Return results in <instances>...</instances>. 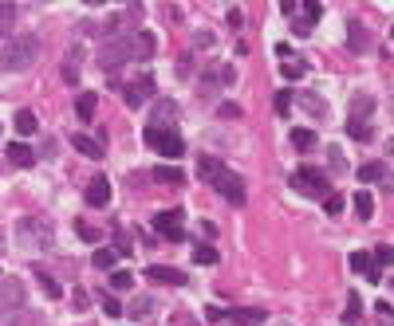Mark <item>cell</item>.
I'll use <instances>...</instances> for the list:
<instances>
[{
	"mask_svg": "<svg viewBox=\"0 0 394 326\" xmlns=\"http://www.w3.org/2000/svg\"><path fill=\"white\" fill-rule=\"evenodd\" d=\"M158 51V40L150 36V31H119V36H107V44L99 47V55H95V63L103 67V71H114V67H123V63H142L150 59Z\"/></svg>",
	"mask_w": 394,
	"mask_h": 326,
	"instance_id": "6da1fadb",
	"label": "cell"
},
{
	"mask_svg": "<svg viewBox=\"0 0 394 326\" xmlns=\"http://www.w3.org/2000/svg\"><path fill=\"white\" fill-rule=\"evenodd\" d=\"M197 173H201L229 204H245V197H249V193H245V181H241L229 165H221L217 157H197Z\"/></svg>",
	"mask_w": 394,
	"mask_h": 326,
	"instance_id": "7a4b0ae2",
	"label": "cell"
},
{
	"mask_svg": "<svg viewBox=\"0 0 394 326\" xmlns=\"http://www.w3.org/2000/svg\"><path fill=\"white\" fill-rule=\"evenodd\" d=\"M36 55H40V40L36 36H4L0 40V71H8V75L28 71L36 63Z\"/></svg>",
	"mask_w": 394,
	"mask_h": 326,
	"instance_id": "3957f363",
	"label": "cell"
},
{
	"mask_svg": "<svg viewBox=\"0 0 394 326\" xmlns=\"http://www.w3.org/2000/svg\"><path fill=\"white\" fill-rule=\"evenodd\" d=\"M16 240H20V248L24 252H51V224L40 217H24L16 224Z\"/></svg>",
	"mask_w": 394,
	"mask_h": 326,
	"instance_id": "277c9868",
	"label": "cell"
},
{
	"mask_svg": "<svg viewBox=\"0 0 394 326\" xmlns=\"http://www.w3.org/2000/svg\"><path fill=\"white\" fill-rule=\"evenodd\" d=\"M142 141H146L150 150H158V157H182V154H186V141H182L177 130H162V134L142 130Z\"/></svg>",
	"mask_w": 394,
	"mask_h": 326,
	"instance_id": "5b68a950",
	"label": "cell"
},
{
	"mask_svg": "<svg viewBox=\"0 0 394 326\" xmlns=\"http://www.w3.org/2000/svg\"><path fill=\"white\" fill-rule=\"evenodd\" d=\"M292 189H296L299 197H328V177L312 165H304V169L292 173Z\"/></svg>",
	"mask_w": 394,
	"mask_h": 326,
	"instance_id": "8992f818",
	"label": "cell"
},
{
	"mask_svg": "<svg viewBox=\"0 0 394 326\" xmlns=\"http://www.w3.org/2000/svg\"><path fill=\"white\" fill-rule=\"evenodd\" d=\"M177 103L173 98H158L154 110H150V126L146 130H154V134H162V130H177Z\"/></svg>",
	"mask_w": 394,
	"mask_h": 326,
	"instance_id": "52a82bcc",
	"label": "cell"
},
{
	"mask_svg": "<svg viewBox=\"0 0 394 326\" xmlns=\"http://www.w3.org/2000/svg\"><path fill=\"white\" fill-rule=\"evenodd\" d=\"M154 232H162L170 244H182L186 240V228H182V208H166L154 217Z\"/></svg>",
	"mask_w": 394,
	"mask_h": 326,
	"instance_id": "ba28073f",
	"label": "cell"
},
{
	"mask_svg": "<svg viewBox=\"0 0 394 326\" xmlns=\"http://www.w3.org/2000/svg\"><path fill=\"white\" fill-rule=\"evenodd\" d=\"M24 307V283L12 280V275H4L0 280V314H12Z\"/></svg>",
	"mask_w": 394,
	"mask_h": 326,
	"instance_id": "9c48e42d",
	"label": "cell"
},
{
	"mask_svg": "<svg viewBox=\"0 0 394 326\" xmlns=\"http://www.w3.org/2000/svg\"><path fill=\"white\" fill-rule=\"evenodd\" d=\"M154 91H158V83L150 75H142V79H134V83H130V87H126V107L130 110H138V107H146V103H150V98H154Z\"/></svg>",
	"mask_w": 394,
	"mask_h": 326,
	"instance_id": "30bf717a",
	"label": "cell"
},
{
	"mask_svg": "<svg viewBox=\"0 0 394 326\" xmlns=\"http://www.w3.org/2000/svg\"><path fill=\"white\" fill-rule=\"evenodd\" d=\"M146 280H150V283H166V287H186L189 275H186V271H177V267L150 264V267H146Z\"/></svg>",
	"mask_w": 394,
	"mask_h": 326,
	"instance_id": "8fae6325",
	"label": "cell"
},
{
	"mask_svg": "<svg viewBox=\"0 0 394 326\" xmlns=\"http://www.w3.org/2000/svg\"><path fill=\"white\" fill-rule=\"evenodd\" d=\"M83 197H87V204H91V208H107V204H110V181H107V177H95Z\"/></svg>",
	"mask_w": 394,
	"mask_h": 326,
	"instance_id": "7c38bea8",
	"label": "cell"
},
{
	"mask_svg": "<svg viewBox=\"0 0 394 326\" xmlns=\"http://www.w3.org/2000/svg\"><path fill=\"white\" fill-rule=\"evenodd\" d=\"M268 314L256 311V307H236V311H225V318L221 323H236V326H260Z\"/></svg>",
	"mask_w": 394,
	"mask_h": 326,
	"instance_id": "4fadbf2b",
	"label": "cell"
},
{
	"mask_svg": "<svg viewBox=\"0 0 394 326\" xmlns=\"http://www.w3.org/2000/svg\"><path fill=\"white\" fill-rule=\"evenodd\" d=\"M123 314H126V318H134V323H146V318L154 314V299H150V295H134L123 307Z\"/></svg>",
	"mask_w": 394,
	"mask_h": 326,
	"instance_id": "5bb4252c",
	"label": "cell"
},
{
	"mask_svg": "<svg viewBox=\"0 0 394 326\" xmlns=\"http://www.w3.org/2000/svg\"><path fill=\"white\" fill-rule=\"evenodd\" d=\"M71 146H75L79 154L95 157V161L103 157V141H99V138H91V134H71Z\"/></svg>",
	"mask_w": 394,
	"mask_h": 326,
	"instance_id": "9a60e30c",
	"label": "cell"
},
{
	"mask_svg": "<svg viewBox=\"0 0 394 326\" xmlns=\"http://www.w3.org/2000/svg\"><path fill=\"white\" fill-rule=\"evenodd\" d=\"M154 181L158 185H186V169H177V165H154Z\"/></svg>",
	"mask_w": 394,
	"mask_h": 326,
	"instance_id": "2e32d148",
	"label": "cell"
},
{
	"mask_svg": "<svg viewBox=\"0 0 394 326\" xmlns=\"http://www.w3.org/2000/svg\"><path fill=\"white\" fill-rule=\"evenodd\" d=\"M91 264L99 267V271H114V264H119V248H114V244H110V248H95Z\"/></svg>",
	"mask_w": 394,
	"mask_h": 326,
	"instance_id": "e0dca14e",
	"label": "cell"
},
{
	"mask_svg": "<svg viewBox=\"0 0 394 326\" xmlns=\"http://www.w3.org/2000/svg\"><path fill=\"white\" fill-rule=\"evenodd\" d=\"M12 28H16V4L12 0H0V40L12 36Z\"/></svg>",
	"mask_w": 394,
	"mask_h": 326,
	"instance_id": "ac0fdd59",
	"label": "cell"
},
{
	"mask_svg": "<svg viewBox=\"0 0 394 326\" xmlns=\"http://www.w3.org/2000/svg\"><path fill=\"white\" fill-rule=\"evenodd\" d=\"M355 217H359V220L375 217V197H371L367 189H359V193H355Z\"/></svg>",
	"mask_w": 394,
	"mask_h": 326,
	"instance_id": "d6986e66",
	"label": "cell"
},
{
	"mask_svg": "<svg viewBox=\"0 0 394 326\" xmlns=\"http://www.w3.org/2000/svg\"><path fill=\"white\" fill-rule=\"evenodd\" d=\"M292 146H296L299 154L315 150V130H308V126H296V130H292Z\"/></svg>",
	"mask_w": 394,
	"mask_h": 326,
	"instance_id": "ffe728a7",
	"label": "cell"
},
{
	"mask_svg": "<svg viewBox=\"0 0 394 326\" xmlns=\"http://www.w3.org/2000/svg\"><path fill=\"white\" fill-rule=\"evenodd\" d=\"M8 157H12V165H20V169H28L32 161H36V157H32V150L24 146V141H12V146H8Z\"/></svg>",
	"mask_w": 394,
	"mask_h": 326,
	"instance_id": "44dd1931",
	"label": "cell"
},
{
	"mask_svg": "<svg viewBox=\"0 0 394 326\" xmlns=\"http://www.w3.org/2000/svg\"><path fill=\"white\" fill-rule=\"evenodd\" d=\"M382 173H386L382 161H367V165H359V181L362 185H371V181H382Z\"/></svg>",
	"mask_w": 394,
	"mask_h": 326,
	"instance_id": "7402d4cb",
	"label": "cell"
},
{
	"mask_svg": "<svg viewBox=\"0 0 394 326\" xmlns=\"http://www.w3.org/2000/svg\"><path fill=\"white\" fill-rule=\"evenodd\" d=\"M193 260L205 267H213V264H221V252L213 248V244H197V248H193Z\"/></svg>",
	"mask_w": 394,
	"mask_h": 326,
	"instance_id": "603a6c76",
	"label": "cell"
},
{
	"mask_svg": "<svg viewBox=\"0 0 394 326\" xmlns=\"http://www.w3.org/2000/svg\"><path fill=\"white\" fill-rule=\"evenodd\" d=\"M371 110H375V98H371V94H355V98H351V118H367Z\"/></svg>",
	"mask_w": 394,
	"mask_h": 326,
	"instance_id": "cb8c5ba5",
	"label": "cell"
},
{
	"mask_svg": "<svg viewBox=\"0 0 394 326\" xmlns=\"http://www.w3.org/2000/svg\"><path fill=\"white\" fill-rule=\"evenodd\" d=\"M75 114H79V122H91L95 118V94H79Z\"/></svg>",
	"mask_w": 394,
	"mask_h": 326,
	"instance_id": "d4e9b609",
	"label": "cell"
},
{
	"mask_svg": "<svg viewBox=\"0 0 394 326\" xmlns=\"http://www.w3.org/2000/svg\"><path fill=\"white\" fill-rule=\"evenodd\" d=\"M347 134L355 141H367L371 138V122H367V118H351V122H347Z\"/></svg>",
	"mask_w": 394,
	"mask_h": 326,
	"instance_id": "484cf974",
	"label": "cell"
},
{
	"mask_svg": "<svg viewBox=\"0 0 394 326\" xmlns=\"http://www.w3.org/2000/svg\"><path fill=\"white\" fill-rule=\"evenodd\" d=\"M75 236H79V240H87V244H99V240H103V228H99V224H83V220H79Z\"/></svg>",
	"mask_w": 394,
	"mask_h": 326,
	"instance_id": "4316f807",
	"label": "cell"
},
{
	"mask_svg": "<svg viewBox=\"0 0 394 326\" xmlns=\"http://www.w3.org/2000/svg\"><path fill=\"white\" fill-rule=\"evenodd\" d=\"M359 311H362V299L351 291V295H347V307H343V323H359V318H362Z\"/></svg>",
	"mask_w": 394,
	"mask_h": 326,
	"instance_id": "83f0119b",
	"label": "cell"
},
{
	"mask_svg": "<svg viewBox=\"0 0 394 326\" xmlns=\"http://www.w3.org/2000/svg\"><path fill=\"white\" fill-rule=\"evenodd\" d=\"M347 40H351V47H355V51H367V28H362L359 20L347 28Z\"/></svg>",
	"mask_w": 394,
	"mask_h": 326,
	"instance_id": "f1b7e54d",
	"label": "cell"
},
{
	"mask_svg": "<svg viewBox=\"0 0 394 326\" xmlns=\"http://www.w3.org/2000/svg\"><path fill=\"white\" fill-rule=\"evenodd\" d=\"M16 130H20V134H36V130H40L36 114H32V110H20V114H16Z\"/></svg>",
	"mask_w": 394,
	"mask_h": 326,
	"instance_id": "f546056e",
	"label": "cell"
},
{
	"mask_svg": "<svg viewBox=\"0 0 394 326\" xmlns=\"http://www.w3.org/2000/svg\"><path fill=\"white\" fill-rule=\"evenodd\" d=\"M280 67H284V75H288V79H304V75H308V63L296 59V55H288V63H280Z\"/></svg>",
	"mask_w": 394,
	"mask_h": 326,
	"instance_id": "4dcf8cb0",
	"label": "cell"
},
{
	"mask_svg": "<svg viewBox=\"0 0 394 326\" xmlns=\"http://www.w3.org/2000/svg\"><path fill=\"white\" fill-rule=\"evenodd\" d=\"M371 260H375L378 267H394V248H391V244H382V248L371 252Z\"/></svg>",
	"mask_w": 394,
	"mask_h": 326,
	"instance_id": "1f68e13d",
	"label": "cell"
},
{
	"mask_svg": "<svg viewBox=\"0 0 394 326\" xmlns=\"http://www.w3.org/2000/svg\"><path fill=\"white\" fill-rule=\"evenodd\" d=\"M130 283H134L130 271H110V287H114V291H130Z\"/></svg>",
	"mask_w": 394,
	"mask_h": 326,
	"instance_id": "d6a6232c",
	"label": "cell"
},
{
	"mask_svg": "<svg viewBox=\"0 0 394 326\" xmlns=\"http://www.w3.org/2000/svg\"><path fill=\"white\" fill-rule=\"evenodd\" d=\"M272 107H276V114H288V110H292V91H288V87L276 91V103H272Z\"/></svg>",
	"mask_w": 394,
	"mask_h": 326,
	"instance_id": "836d02e7",
	"label": "cell"
},
{
	"mask_svg": "<svg viewBox=\"0 0 394 326\" xmlns=\"http://www.w3.org/2000/svg\"><path fill=\"white\" fill-rule=\"evenodd\" d=\"M323 208H328L331 217H339V213H343V197H339V193H328V197H323Z\"/></svg>",
	"mask_w": 394,
	"mask_h": 326,
	"instance_id": "e575fe53",
	"label": "cell"
},
{
	"mask_svg": "<svg viewBox=\"0 0 394 326\" xmlns=\"http://www.w3.org/2000/svg\"><path fill=\"white\" fill-rule=\"evenodd\" d=\"M319 16H323V4H319V0H304V20H319Z\"/></svg>",
	"mask_w": 394,
	"mask_h": 326,
	"instance_id": "d590c367",
	"label": "cell"
},
{
	"mask_svg": "<svg viewBox=\"0 0 394 326\" xmlns=\"http://www.w3.org/2000/svg\"><path fill=\"white\" fill-rule=\"evenodd\" d=\"M103 311H107L110 318H123V303H119L114 295H103Z\"/></svg>",
	"mask_w": 394,
	"mask_h": 326,
	"instance_id": "8d00e7d4",
	"label": "cell"
},
{
	"mask_svg": "<svg viewBox=\"0 0 394 326\" xmlns=\"http://www.w3.org/2000/svg\"><path fill=\"white\" fill-rule=\"evenodd\" d=\"M40 283H44V291H47L51 299H60V295H63V291H60V283L51 280V275H44V271H40Z\"/></svg>",
	"mask_w": 394,
	"mask_h": 326,
	"instance_id": "74e56055",
	"label": "cell"
},
{
	"mask_svg": "<svg viewBox=\"0 0 394 326\" xmlns=\"http://www.w3.org/2000/svg\"><path fill=\"white\" fill-rule=\"evenodd\" d=\"M304 107L312 110V114H323V110H328L323 107V98H315V94H304Z\"/></svg>",
	"mask_w": 394,
	"mask_h": 326,
	"instance_id": "f35d334b",
	"label": "cell"
},
{
	"mask_svg": "<svg viewBox=\"0 0 394 326\" xmlns=\"http://www.w3.org/2000/svg\"><path fill=\"white\" fill-rule=\"evenodd\" d=\"M351 267H355V271H367V267H371V256H367V252H355V256H351Z\"/></svg>",
	"mask_w": 394,
	"mask_h": 326,
	"instance_id": "ab89813d",
	"label": "cell"
},
{
	"mask_svg": "<svg viewBox=\"0 0 394 326\" xmlns=\"http://www.w3.org/2000/svg\"><path fill=\"white\" fill-rule=\"evenodd\" d=\"M114 248H119V256H130V236H126V232H114Z\"/></svg>",
	"mask_w": 394,
	"mask_h": 326,
	"instance_id": "60d3db41",
	"label": "cell"
},
{
	"mask_svg": "<svg viewBox=\"0 0 394 326\" xmlns=\"http://www.w3.org/2000/svg\"><path fill=\"white\" fill-rule=\"evenodd\" d=\"M292 31H296V36H312V20H304V16H299L296 24H292Z\"/></svg>",
	"mask_w": 394,
	"mask_h": 326,
	"instance_id": "b9f144b4",
	"label": "cell"
},
{
	"mask_svg": "<svg viewBox=\"0 0 394 326\" xmlns=\"http://www.w3.org/2000/svg\"><path fill=\"white\" fill-rule=\"evenodd\" d=\"M63 79H67V83H75V79H79V67H75V55H71V59H67V67H63Z\"/></svg>",
	"mask_w": 394,
	"mask_h": 326,
	"instance_id": "7bdbcfd3",
	"label": "cell"
},
{
	"mask_svg": "<svg viewBox=\"0 0 394 326\" xmlns=\"http://www.w3.org/2000/svg\"><path fill=\"white\" fill-rule=\"evenodd\" d=\"M177 75H193V59H189V55H182V63H177Z\"/></svg>",
	"mask_w": 394,
	"mask_h": 326,
	"instance_id": "ee69618b",
	"label": "cell"
},
{
	"mask_svg": "<svg viewBox=\"0 0 394 326\" xmlns=\"http://www.w3.org/2000/svg\"><path fill=\"white\" fill-rule=\"evenodd\" d=\"M296 8H299V0H280V12H284V16H292Z\"/></svg>",
	"mask_w": 394,
	"mask_h": 326,
	"instance_id": "f6af8a7d",
	"label": "cell"
},
{
	"mask_svg": "<svg viewBox=\"0 0 394 326\" xmlns=\"http://www.w3.org/2000/svg\"><path fill=\"white\" fill-rule=\"evenodd\" d=\"M197 47H213V31H197Z\"/></svg>",
	"mask_w": 394,
	"mask_h": 326,
	"instance_id": "bcb514c9",
	"label": "cell"
},
{
	"mask_svg": "<svg viewBox=\"0 0 394 326\" xmlns=\"http://www.w3.org/2000/svg\"><path fill=\"white\" fill-rule=\"evenodd\" d=\"M205 318H209V323H221V318H225V311H221V307H209V311H205Z\"/></svg>",
	"mask_w": 394,
	"mask_h": 326,
	"instance_id": "7dc6e473",
	"label": "cell"
},
{
	"mask_svg": "<svg viewBox=\"0 0 394 326\" xmlns=\"http://www.w3.org/2000/svg\"><path fill=\"white\" fill-rule=\"evenodd\" d=\"M382 185H386V193H394V173H391V169L382 173Z\"/></svg>",
	"mask_w": 394,
	"mask_h": 326,
	"instance_id": "c3c4849f",
	"label": "cell"
},
{
	"mask_svg": "<svg viewBox=\"0 0 394 326\" xmlns=\"http://www.w3.org/2000/svg\"><path fill=\"white\" fill-rule=\"evenodd\" d=\"M83 4H91V8H95V4H107V0H83Z\"/></svg>",
	"mask_w": 394,
	"mask_h": 326,
	"instance_id": "681fc988",
	"label": "cell"
},
{
	"mask_svg": "<svg viewBox=\"0 0 394 326\" xmlns=\"http://www.w3.org/2000/svg\"><path fill=\"white\" fill-rule=\"evenodd\" d=\"M280 326H288V323H280Z\"/></svg>",
	"mask_w": 394,
	"mask_h": 326,
	"instance_id": "f907efd6",
	"label": "cell"
}]
</instances>
